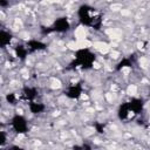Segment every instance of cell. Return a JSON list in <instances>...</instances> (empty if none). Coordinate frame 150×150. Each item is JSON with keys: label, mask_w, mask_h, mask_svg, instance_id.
I'll return each mask as SVG.
<instances>
[{"label": "cell", "mask_w": 150, "mask_h": 150, "mask_svg": "<svg viewBox=\"0 0 150 150\" xmlns=\"http://www.w3.org/2000/svg\"><path fill=\"white\" fill-rule=\"evenodd\" d=\"M77 16L82 26L89 27L95 30H100L102 27V23H103L102 13L97 8L90 5H87V4L81 5L77 9Z\"/></svg>", "instance_id": "6da1fadb"}, {"label": "cell", "mask_w": 150, "mask_h": 150, "mask_svg": "<svg viewBox=\"0 0 150 150\" xmlns=\"http://www.w3.org/2000/svg\"><path fill=\"white\" fill-rule=\"evenodd\" d=\"M96 60V54L89 48H80L75 52L74 60L69 63L68 69H82L88 70L93 68V64Z\"/></svg>", "instance_id": "7a4b0ae2"}, {"label": "cell", "mask_w": 150, "mask_h": 150, "mask_svg": "<svg viewBox=\"0 0 150 150\" xmlns=\"http://www.w3.org/2000/svg\"><path fill=\"white\" fill-rule=\"evenodd\" d=\"M11 124L13 130L19 135H25L28 132V122L22 115H19V114L14 115L12 117Z\"/></svg>", "instance_id": "3957f363"}, {"label": "cell", "mask_w": 150, "mask_h": 150, "mask_svg": "<svg viewBox=\"0 0 150 150\" xmlns=\"http://www.w3.org/2000/svg\"><path fill=\"white\" fill-rule=\"evenodd\" d=\"M49 29H50V33H53V32L67 33L70 29V22H69L67 16H60L53 22V25L49 27Z\"/></svg>", "instance_id": "277c9868"}, {"label": "cell", "mask_w": 150, "mask_h": 150, "mask_svg": "<svg viewBox=\"0 0 150 150\" xmlns=\"http://www.w3.org/2000/svg\"><path fill=\"white\" fill-rule=\"evenodd\" d=\"M82 93H83V88H82V84L81 83L70 84L66 89V91H64L66 96L68 98H70V100H77V98H80L81 95H82Z\"/></svg>", "instance_id": "5b68a950"}, {"label": "cell", "mask_w": 150, "mask_h": 150, "mask_svg": "<svg viewBox=\"0 0 150 150\" xmlns=\"http://www.w3.org/2000/svg\"><path fill=\"white\" fill-rule=\"evenodd\" d=\"M128 105H129V109H130L132 116L138 115L144 109V100L141 97H134L130 101H128Z\"/></svg>", "instance_id": "8992f818"}, {"label": "cell", "mask_w": 150, "mask_h": 150, "mask_svg": "<svg viewBox=\"0 0 150 150\" xmlns=\"http://www.w3.org/2000/svg\"><path fill=\"white\" fill-rule=\"evenodd\" d=\"M26 47L28 49L29 53H34V52H41V50H45L47 48V45L40 40H35V39H32V40H28L26 42Z\"/></svg>", "instance_id": "52a82bcc"}, {"label": "cell", "mask_w": 150, "mask_h": 150, "mask_svg": "<svg viewBox=\"0 0 150 150\" xmlns=\"http://www.w3.org/2000/svg\"><path fill=\"white\" fill-rule=\"evenodd\" d=\"M39 91L36 88L34 87H23L22 88V91H21V97L23 101H27V102H30V101H34L38 96Z\"/></svg>", "instance_id": "ba28073f"}, {"label": "cell", "mask_w": 150, "mask_h": 150, "mask_svg": "<svg viewBox=\"0 0 150 150\" xmlns=\"http://www.w3.org/2000/svg\"><path fill=\"white\" fill-rule=\"evenodd\" d=\"M117 116L121 121H127L130 118V116H132L130 109H129V105H128V102H124L122 103L118 109H117Z\"/></svg>", "instance_id": "9c48e42d"}, {"label": "cell", "mask_w": 150, "mask_h": 150, "mask_svg": "<svg viewBox=\"0 0 150 150\" xmlns=\"http://www.w3.org/2000/svg\"><path fill=\"white\" fill-rule=\"evenodd\" d=\"M12 39H13L12 33L5 29H0V48H6L8 45H11Z\"/></svg>", "instance_id": "30bf717a"}, {"label": "cell", "mask_w": 150, "mask_h": 150, "mask_svg": "<svg viewBox=\"0 0 150 150\" xmlns=\"http://www.w3.org/2000/svg\"><path fill=\"white\" fill-rule=\"evenodd\" d=\"M14 53H15V56L21 60V61H25L28 56V49L26 47V45H16L14 47Z\"/></svg>", "instance_id": "8fae6325"}, {"label": "cell", "mask_w": 150, "mask_h": 150, "mask_svg": "<svg viewBox=\"0 0 150 150\" xmlns=\"http://www.w3.org/2000/svg\"><path fill=\"white\" fill-rule=\"evenodd\" d=\"M28 107H29L30 112H32V114H34V115L41 114V112H43V111H45V109H46V107H45V104H43V103H41V102H36L35 100H34V101L28 102Z\"/></svg>", "instance_id": "7c38bea8"}, {"label": "cell", "mask_w": 150, "mask_h": 150, "mask_svg": "<svg viewBox=\"0 0 150 150\" xmlns=\"http://www.w3.org/2000/svg\"><path fill=\"white\" fill-rule=\"evenodd\" d=\"M127 67H132V61L130 57H123L116 66V70H121L123 68H127Z\"/></svg>", "instance_id": "4fadbf2b"}, {"label": "cell", "mask_w": 150, "mask_h": 150, "mask_svg": "<svg viewBox=\"0 0 150 150\" xmlns=\"http://www.w3.org/2000/svg\"><path fill=\"white\" fill-rule=\"evenodd\" d=\"M6 101H7V103H9V104H12V105H14V104H16V101H18V97H16V95L14 94V93H8L7 95H6Z\"/></svg>", "instance_id": "5bb4252c"}, {"label": "cell", "mask_w": 150, "mask_h": 150, "mask_svg": "<svg viewBox=\"0 0 150 150\" xmlns=\"http://www.w3.org/2000/svg\"><path fill=\"white\" fill-rule=\"evenodd\" d=\"M94 128H95V130H96L98 134H103L105 125H104L103 123H101V122H95V123H94Z\"/></svg>", "instance_id": "9a60e30c"}, {"label": "cell", "mask_w": 150, "mask_h": 150, "mask_svg": "<svg viewBox=\"0 0 150 150\" xmlns=\"http://www.w3.org/2000/svg\"><path fill=\"white\" fill-rule=\"evenodd\" d=\"M6 143H7V136H6V134L1 130V125H0V146L5 145Z\"/></svg>", "instance_id": "2e32d148"}, {"label": "cell", "mask_w": 150, "mask_h": 150, "mask_svg": "<svg viewBox=\"0 0 150 150\" xmlns=\"http://www.w3.org/2000/svg\"><path fill=\"white\" fill-rule=\"evenodd\" d=\"M9 6V0H0V7L6 8Z\"/></svg>", "instance_id": "e0dca14e"}]
</instances>
